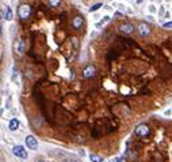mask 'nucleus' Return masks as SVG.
Wrapping results in <instances>:
<instances>
[{
  "instance_id": "f257e3e1",
  "label": "nucleus",
  "mask_w": 172,
  "mask_h": 162,
  "mask_svg": "<svg viewBox=\"0 0 172 162\" xmlns=\"http://www.w3.org/2000/svg\"><path fill=\"white\" fill-rule=\"evenodd\" d=\"M18 14H19V16H20V19L26 21V19L30 16V14H31V7L29 6V4H22V6L19 7Z\"/></svg>"
},
{
  "instance_id": "f03ea898",
  "label": "nucleus",
  "mask_w": 172,
  "mask_h": 162,
  "mask_svg": "<svg viewBox=\"0 0 172 162\" xmlns=\"http://www.w3.org/2000/svg\"><path fill=\"white\" fill-rule=\"evenodd\" d=\"M12 153H14V155H16V157L20 158V159L27 158V151L23 146H15L14 148H12Z\"/></svg>"
},
{
  "instance_id": "7ed1b4c3",
  "label": "nucleus",
  "mask_w": 172,
  "mask_h": 162,
  "mask_svg": "<svg viewBox=\"0 0 172 162\" xmlns=\"http://www.w3.org/2000/svg\"><path fill=\"white\" fill-rule=\"evenodd\" d=\"M25 142H26L27 148H30V150H37L38 148V140L35 139L33 135H27Z\"/></svg>"
},
{
  "instance_id": "20e7f679",
  "label": "nucleus",
  "mask_w": 172,
  "mask_h": 162,
  "mask_svg": "<svg viewBox=\"0 0 172 162\" xmlns=\"http://www.w3.org/2000/svg\"><path fill=\"white\" fill-rule=\"evenodd\" d=\"M150 134L149 131V127L146 124H140L137 128H135V135L138 136H148Z\"/></svg>"
},
{
  "instance_id": "39448f33",
  "label": "nucleus",
  "mask_w": 172,
  "mask_h": 162,
  "mask_svg": "<svg viewBox=\"0 0 172 162\" xmlns=\"http://www.w3.org/2000/svg\"><path fill=\"white\" fill-rule=\"evenodd\" d=\"M94 75H95L94 65H88V67L84 68V71H83V76H84V78H92Z\"/></svg>"
},
{
  "instance_id": "423d86ee",
  "label": "nucleus",
  "mask_w": 172,
  "mask_h": 162,
  "mask_svg": "<svg viewBox=\"0 0 172 162\" xmlns=\"http://www.w3.org/2000/svg\"><path fill=\"white\" fill-rule=\"evenodd\" d=\"M14 49H15V52H18V53L25 52V41H23L22 38H19L18 41L14 44Z\"/></svg>"
},
{
  "instance_id": "0eeeda50",
  "label": "nucleus",
  "mask_w": 172,
  "mask_h": 162,
  "mask_svg": "<svg viewBox=\"0 0 172 162\" xmlns=\"http://www.w3.org/2000/svg\"><path fill=\"white\" fill-rule=\"evenodd\" d=\"M119 30L125 34H130L134 31V26H133L131 23H124V25L119 27Z\"/></svg>"
},
{
  "instance_id": "6e6552de",
  "label": "nucleus",
  "mask_w": 172,
  "mask_h": 162,
  "mask_svg": "<svg viewBox=\"0 0 172 162\" xmlns=\"http://www.w3.org/2000/svg\"><path fill=\"white\" fill-rule=\"evenodd\" d=\"M138 33L141 36H148L150 33V27L146 25V23H140L138 25Z\"/></svg>"
},
{
  "instance_id": "1a4fd4ad",
  "label": "nucleus",
  "mask_w": 172,
  "mask_h": 162,
  "mask_svg": "<svg viewBox=\"0 0 172 162\" xmlns=\"http://www.w3.org/2000/svg\"><path fill=\"white\" fill-rule=\"evenodd\" d=\"M83 22H84V19L81 18V16H75L73 18V21H72V26H73V29H80V27L83 26Z\"/></svg>"
},
{
  "instance_id": "9d476101",
  "label": "nucleus",
  "mask_w": 172,
  "mask_h": 162,
  "mask_svg": "<svg viewBox=\"0 0 172 162\" xmlns=\"http://www.w3.org/2000/svg\"><path fill=\"white\" fill-rule=\"evenodd\" d=\"M19 120L18 119H12L11 121H10V124H8V128H10V131H16V129L19 128Z\"/></svg>"
},
{
  "instance_id": "9b49d317",
  "label": "nucleus",
  "mask_w": 172,
  "mask_h": 162,
  "mask_svg": "<svg viewBox=\"0 0 172 162\" xmlns=\"http://www.w3.org/2000/svg\"><path fill=\"white\" fill-rule=\"evenodd\" d=\"M4 18L6 19H12V10L11 7H8V6H6V10H4Z\"/></svg>"
},
{
  "instance_id": "f8f14e48",
  "label": "nucleus",
  "mask_w": 172,
  "mask_h": 162,
  "mask_svg": "<svg viewBox=\"0 0 172 162\" xmlns=\"http://www.w3.org/2000/svg\"><path fill=\"white\" fill-rule=\"evenodd\" d=\"M90 161H91V162H105V159L102 158L100 155L90 154Z\"/></svg>"
},
{
  "instance_id": "ddd939ff",
  "label": "nucleus",
  "mask_w": 172,
  "mask_h": 162,
  "mask_svg": "<svg viewBox=\"0 0 172 162\" xmlns=\"http://www.w3.org/2000/svg\"><path fill=\"white\" fill-rule=\"evenodd\" d=\"M61 3V0H49V6L50 7H58Z\"/></svg>"
},
{
  "instance_id": "4468645a",
  "label": "nucleus",
  "mask_w": 172,
  "mask_h": 162,
  "mask_svg": "<svg viewBox=\"0 0 172 162\" xmlns=\"http://www.w3.org/2000/svg\"><path fill=\"white\" fill-rule=\"evenodd\" d=\"M102 6H103V4H102V3H96V4H94V6H92V7L90 8V11H91V12L98 11V10H99V8H100Z\"/></svg>"
},
{
  "instance_id": "2eb2a0df",
  "label": "nucleus",
  "mask_w": 172,
  "mask_h": 162,
  "mask_svg": "<svg viewBox=\"0 0 172 162\" xmlns=\"http://www.w3.org/2000/svg\"><path fill=\"white\" fill-rule=\"evenodd\" d=\"M164 27H172V22H167V23H164Z\"/></svg>"
},
{
  "instance_id": "dca6fc26",
  "label": "nucleus",
  "mask_w": 172,
  "mask_h": 162,
  "mask_svg": "<svg viewBox=\"0 0 172 162\" xmlns=\"http://www.w3.org/2000/svg\"><path fill=\"white\" fill-rule=\"evenodd\" d=\"M62 162H79V161H73V159H64Z\"/></svg>"
},
{
  "instance_id": "f3484780",
  "label": "nucleus",
  "mask_w": 172,
  "mask_h": 162,
  "mask_svg": "<svg viewBox=\"0 0 172 162\" xmlns=\"http://www.w3.org/2000/svg\"><path fill=\"white\" fill-rule=\"evenodd\" d=\"M38 162H44V161H38Z\"/></svg>"
},
{
  "instance_id": "a211bd4d",
  "label": "nucleus",
  "mask_w": 172,
  "mask_h": 162,
  "mask_svg": "<svg viewBox=\"0 0 172 162\" xmlns=\"http://www.w3.org/2000/svg\"><path fill=\"white\" fill-rule=\"evenodd\" d=\"M111 162H117V161H111Z\"/></svg>"
}]
</instances>
